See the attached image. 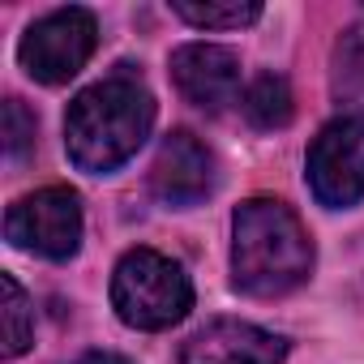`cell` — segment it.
Segmentation results:
<instances>
[{"label":"cell","instance_id":"cell-1","mask_svg":"<svg viewBox=\"0 0 364 364\" xmlns=\"http://www.w3.org/2000/svg\"><path fill=\"white\" fill-rule=\"evenodd\" d=\"M154 129V95L133 69H116L103 82L73 95L65 112L69 163L86 176H107L124 167Z\"/></svg>","mask_w":364,"mask_h":364},{"label":"cell","instance_id":"cell-2","mask_svg":"<svg viewBox=\"0 0 364 364\" xmlns=\"http://www.w3.org/2000/svg\"><path fill=\"white\" fill-rule=\"evenodd\" d=\"M317 262L300 215L279 198H249L232 215V287L253 300H274L309 283Z\"/></svg>","mask_w":364,"mask_h":364},{"label":"cell","instance_id":"cell-3","mask_svg":"<svg viewBox=\"0 0 364 364\" xmlns=\"http://www.w3.org/2000/svg\"><path fill=\"white\" fill-rule=\"evenodd\" d=\"M112 309L129 330H171L193 309V283L167 253L129 249L112 270Z\"/></svg>","mask_w":364,"mask_h":364},{"label":"cell","instance_id":"cell-4","mask_svg":"<svg viewBox=\"0 0 364 364\" xmlns=\"http://www.w3.org/2000/svg\"><path fill=\"white\" fill-rule=\"evenodd\" d=\"M95 43H99L95 14L82 5H69V9H52L39 22H31V31L18 43V60L35 82L65 86L69 77L86 69V60L95 56Z\"/></svg>","mask_w":364,"mask_h":364},{"label":"cell","instance_id":"cell-5","mask_svg":"<svg viewBox=\"0 0 364 364\" xmlns=\"http://www.w3.org/2000/svg\"><path fill=\"white\" fill-rule=\"evenodd\" d=\"M5 240L22 253L69 262L82 249V198L65 185L18 198L5 215Z\"/></svg>","mask_w":364,"mask_h":364},{"label":"cell","instance_id":"cell-6","mask_svg":"<svg viewBox=\"0 0 364 364\" xmlns=\"http://www.w3.org/2000/svg\"><path fill=\"white\" fill-rule=\"evenodd\" d=\"M304 180L309 193L330 210H347L364 198V116L347 112L321 124L304 154Z\"/></svg>","mask_w":364,"mask_h":364},{"label":"cell","instance_id":"cell-7","mask_svg":"<svg viewBox=\"0 0 364 364\" xmlns=\"http://www.w3.org/2000/svg\"><path fill=\"white\" fill-rule=\"evenodd\" d=\"M215 185H219V163H215L210 146L189 129H171L150 167L154 198L163 206L189 210V206H202L215 193Z\"/></svg>","mask_w":364,"mask_h":364},{"label":"cell","instance_id":"cell-8","mask_svg":"<svg viewBox=\"0 0 364 364\" xmlns=\"http://www.w3.org/2000/svg\"><path fill=\"white\" fill-rule=\"evenodd\" d=\"M171 82L193 107L228 112L240 103V56L219 43H185L171 52Z\"/></svg>","mask_w":364,"mask_h":364},{"label":"cell","instance_id":"cell-9","mask_svg":"<svg viewBox=\"0 0 364 364\" xmlns=\"http://www.w3.org/2000/svg\"><path fill=\"white\" fill-rule=\"evenodd\" d=\"M283 360H287L283 334L236 317L206 321L180 347V364H283Z\"/></svg>","mask_w":364,"mask_h":364},{"label":"cell","instance_id":"cell-10","mask_svg":"<svg viewBox=\"0 0 364 364\" xmlns=\"http://www.w3.org/2000/svg\"><path fill=\"white\" fill-rule=\"evenodd\" d=\"M240 112L249 116L253 129H283L291 124V112H296V99H291V86L287 77L279 73H257L240 99Z\"/></svg>","mask_w":364,"mask_h":364},{"label":"cell","instance_id":"cell-11","mask_svg":"<svg viewBox=\"0 0 364 364\" xmlns=\"http://www.w3.org/2000/svg\"><path fill=\"white\" fill-rule=\"evenodd\" d=\"M171 14L198 31H240L262 18L257 0H171Z\"/></svg>","mask_w":364,"mask_h":364},{"label":"cell","instance_id":"cell-12","mask_svg":"<svg viewBox=\"0 0 364 364\" xmlns=\"http://www.w3.org/2000/svg\"><path fill=\"white\" fill-rule=\"evenodd\" d=\"M0 291H5V304H0V317H5V360H18L35 343V309H31L26 287L14 274H0Z\"/></svg>","mask_w":364,"mask_h":364},{"label":"cell","instance_id":"cell-13","mask_svg":"<svg viewBox=\"0 0 364 364\" xmlns=\"http://www.w3.org/2000/svg\"><path fill=\"white\" fill-rule=\"evenodd\" d=\"M334 95L364 116V31H347L334 48Z\"/></svg>","mask_w":364,"mask_h":364},{"label":"cell","instance_id":"cell-14","mask_svg":"<svg viewBox=\"0 0 364 364\" xmlns=\"http://www.w3.org/2000/svg\"><path fill=\"white\" fill-rule=\"evenodd\" d=\"M31 146H35V116L26 112L22 99H5V154H9V163H22Z\"/></svg>","mask_w":364,"mask_h":364},{"label":"cell","instance_id":"cell-15","mask_svg":"<svg viewBox=\"0 0 364 364\" xmlns=\"http://www.w3.org/2000/svg\"><path fill=\"white\" fill-rule=\"evenodd\" d=\"M73 364H133V360H124V355H116V351H86V355L73 360Z\"/></svg>","mask_w":364,"mask_h":364}]
</instances>
